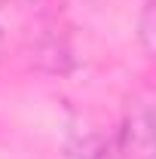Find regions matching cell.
<instances>
[{
    "label": "cell",
    "mask_w": 156,
    "mask_h": 159,
    "mask_svg": "<svg viewBox=\"0 0 156 159\" xmlns=\"http://www.w3.org/2000/svg\"><path fill=\"white\" fill-rule=\"evenodd\" d=\"M119 150L126 159H156L150 92H138L129 98L122 110V125H119Z\"/></svg>",
    "instance_id": "1"
},
{
    "label": "cell",
    "mask_w": 156,
    "mask_h": 159,
    "mask_svg": "<svg viewBox=\"0 0 156 159\" xmlns=\"http://www.w3.org/2000/svg\"><path fill=\"white\" fill-rule=\"evenodd\" d=\"M153 37H156V6H153V0H147L141 21H138V40H141V49L147 55H153Z\"/></svg>",
    "instance_id": "2"
},
{
    "label": "cell",
    "mask_w": 156,
    "mask_h": 159,
    "mask_svg": "<svg viewBox=\"0 0 156 159\" xmlns=\"http://www.w3.org/2000/svg\"><path fill=\"white\" fill-rule=\"evenodd\" d=\"M21 3H34V0H21Z\"/></svg>",
    "instance_id": "3"
}]
</instances>
